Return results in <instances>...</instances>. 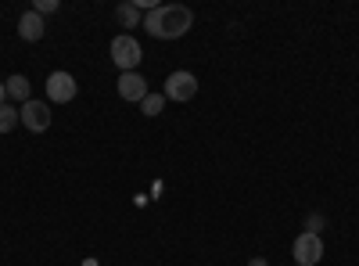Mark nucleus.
Returning a JSON list of instances; mask_svg holds the SVG:
<instances>
[{"mask_svg": "<svg viewBox=\"0 0 359 266\" xmlns=\"http://www.w3.org/2000/svg\"><path fill=\"white\" fill-rule=\"evenodd\" d=\"M79 94V86H76V76L72 72H50L47 76V98L57 101V105H65Z\"/></svg>", "mask_w": 359, "mask_h": 266, "instance_id": "423d86ee", "label": "nucleus"}, {"mask_svg": "<svg viewBox=\"0 0 359 266\" xmlns=\"http://www.w3.org/2000/svg\"><path fill=\"white\" fill-rule=\"evenodd\" d=\"M291 255H294L298 266H316V262L323 259V238H320V234L302 230V234L294 238V245H291Z\"/></svg>", "mask_w": 359, "mask_h": 266, "instance_id": "7ed1b4c3", "label": "nucleus"}, {"mask_svg": "<svg viewBox=\"0 0 359 266\" xmlns=\"http://www.w3.org/2000/svg\"><path fill=\"white\" fill-rule=\"evenodd\" d=\"M8 98H15V101H33V86H29V79L25 76H11L8 79Z\"/></svg>", "mask_w": 359, "mask_h": 266, "instance_id": "9d476101", "label": "nucleus"}, {"mask_svg": "<svg viewBox=\"0 0 359 266\" xmlns=\"http://www.w3.org/2000/svg\"><path fill=\"white\" fill-rule=\"evenodd\" d=\"M248 266H269V262H266V259H252Z\"/></svg>", "mask_w": 359, "mask_h": 266, "instance_id": "dca6fc26", "label": "nucleus"}, {"mask_svg": "<svg viewBox=\"0 0 359 266\" xmlns=\"http://www.w3.org/2000/svg\"><path fill=\"white\" fill-rule=\"evenodd\" d=\"M165 101H191L194 94H198V76L194 72H187V69H180V72H172L169 79H165Z\"/></svg>", "mask_w": 359, "mask_h": 266, "instance_id": "20e7f679", "label": "nucleus"}, {"mask_svg": "<svg viewBox=\"0 0 359 266\" xmlns=\"http://www.w3.org/2000/svg\"><path fill=\"white\" fill-rule=\"evenodd\" d=\"M18 123H22V119H18V108H11V105H0V133H11Z\"/></svg>", "mask_w": 359, "mask_h": 266, "instance_id": "9b49d317", "label": "nucleus"}, {"mask_svg": "<svg viewBox=\"0 0 359 266\" xmlns=\"http://www.w3.org/2000/svg\"><path fill=\"white\" fill-rule=\"evenodd\" d=\"M323 227H327V220H323V216H320V213H313V216H309V220H306V230H309V234H320V230H323Z\"/></svg>", "mask_w": 359, "mask_h": 266, "instance_id": "4468645a", "label": "nucleus"}, {"mask_svg": "<svg viewBox=\"0 0 359 266\" xmlns=\"http://www.w3.org/2000/svg\"><path fill=\"white\" fill-rule=\"evenodd\" d=\"M18 119H22V126H25L29 133H43V130L50 126V108L33 98V101H25V105L18 108Z\"/></svg>", "mask_w": 359, "mask_h": 266, "instance_id": "39448f33", "label": "nucleus"}, {"mask_svg": "<svg viewBox=\"0 0 359 266\" xmlns=\"http://www.w3.org/2000/svg\"><path fill=\"white\" fill-rule=\"evenodd\" d=\"M118 98H123V101H133V105H140L147 94H151V91H147V79L140 76V72H118Z\"/></svg>", "mask_w": 359, "mask_h": 266, "instance_id": "0eeeda50", "label": "nucleus"}, {"mask_svg": "<svg viewBox=\"0 0 359 266\" xmlns=\"http://www.w3.org/2000/svg\"><path fill=\"white\" fill-rule=\"evenodd\" d=\"M162 108H165V94H147V98L140 101V112L151 115V119H155V115H162Z\"/></svg>", "mask_w": 359, "mask_h": 266, "instance_id": "f8f14e48", "label": "nucleus"}, {"mask_svg": "<svg viewBox=\"0 0 359 266\" xmlns=\"http://www.w3.org/2000/svg\"><path fill=\"white\" fill-rule=\"evenodd\" d=\"M57 8H62V4H57V0H36V4H33V11L43 18V15H54Z\"/></svg>", "mask_w": 359, "mask_h": 266, "instance_id": "ddd939ff", "label": "nucleus"}, {"mask_svg": "<svg viewBox=\"0 0 359 266\" xmlns=\"http://www.w3.org/2000/svg\"><path fill=\"white\" fill-rule=\"evenodd\" d=\"M0 105H8V83H0Z\"/></svg>", "mask_w": 359, "mask_h": 266, "instance_id": "2eb2a0df", "label": "nucleus"}, {"mask_svg": "<svg viewBox=\"0 0 359 266\" xmlns=\"http://www.w3.org/2000/svg\"><path fill=\"white\" fill-rule=\"evenodd\" d=\"M191 25H194V15L184 4H155L144 15V29L155 40H180L191 33Z\"/></svg>", "mask_w": 359, "mask_h": 266, "instance_id": "f257e3e1", "label": "nucleus"}, {"mask_svg": "<svg viewBox=\"0 0 359 266\" xmlns=\"http://www.w3.org/2000/svg\"><path fill=\"white\" fill-rule=\"evenodd\" d=\"M111 62H115L118 72H137V65L144 62V47H140L130 33L115 36V40H111Z\"/></svg>", "mask_w": 359, "mask_h": 266, "instance_id": "f03ea898", "label": "nucleus"}, {"mask_svg": "<svg viewBox=\"0 0 359 266\" xmlns=\"http://www.w3.org/2000/svg\"><path fill=\"white\" fill-rule=\"evenodd\" d=\"M43 33H47V25H43V18L29 8L22 18H18V36L25 40V44H40L43 40Z\"/></svg>", "mask_w": 359, "mask_h": 266, "instance_id": "6e6552de", "label": "nucleus"}, {"mask_svg": "<svg viewBox=\"0 0 359 266\" xmlns=\"http://www.w3.org/2000/svg\"><path fill=\"white\" fill-rule=\"evenodd\" d=\"M118 22H123L126 29H137V25H144V8L137 4V0H126V4H118Z\"/></svg>", "mask_w": 359, "mask_h": 266, "instance_id": "1a4fd4ad", "label": "nucleus"}]
</instances>
